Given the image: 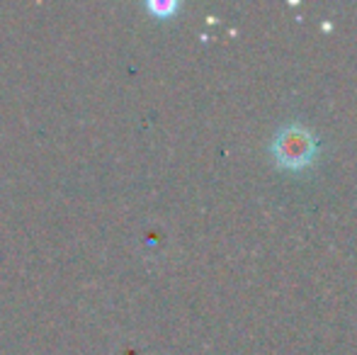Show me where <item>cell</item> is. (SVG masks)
<instances>
[{
  "label": "cell",
  "instance_id": "1",
  "mask_svg": "<svg viewBox=\"0 0 357 355\" xmlns=\"http://www.w3.org/2000/svg\"><path fill=\"white\" fill-rule=\"evenodd\" d=\"M270 151H273V158L280 168H284V171H301L309 163H314L316 151H319V139L304 124L289 122L275 134Z\"/></svg>",
  "mask_w": 357,
  "mask_h": 355
},
{
  "label": "cell",
  "instance_id": "2",
  "mask_svg": "<svg viewBox=\"0 0 357 355\" xmlns=\"http://www.w3.org/2000/svg\"><path fill=\"white\" fill-rule=\"evenodd\" d=\"M178 8H180V5L175 3V0H149V3H146V10H149V13H153L155 17H160V20L170 17V15H173Z\"/></svg>",
  "mask_w": 357,
  "mask_h": 355
}]
</instances>
